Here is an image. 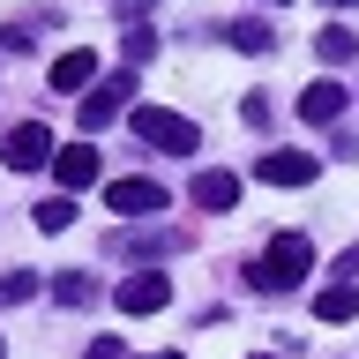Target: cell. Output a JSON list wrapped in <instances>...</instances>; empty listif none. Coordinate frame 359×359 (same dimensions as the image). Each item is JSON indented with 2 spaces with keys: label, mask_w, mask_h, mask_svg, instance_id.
<instances>
[{
  "label": "cell",
  "mask_w": 359,
  "mask_h": 359,
  "mask_svg": "<svg viewBox=\"0 0 359 359\" xmlns=\"http://www.w3.org/2000/svg\"><path fill=\"white\" fill-rule=\"evenodd\" d=\"M314 314H322V322H352V314H359V292H352V285L314 292Z\"/></svg>",
  "instance_id": "4fadbf2b"
},
{
  "label": "cell",
  "mask_w": 359,
  "mask_h": 359,
  "mask_svg": "<svg viewBox=\"0 0 359 359\" xmlns=\"http://www.w3.org/2000/svg\"><path fill=\"white\" fill-rule=\"evenodd\" d=\"M90 75H97V53H60V60L45 67L53 90H90Z\"/></svg>",
  "instance_id": "8fae6325"
},
{
  "label": "cell",
  "mask_w": 359,
  "mask_h": 359,
  "mask_svg": "<svg viewBox=\"0 0 359 359\" xmlns=\"http://www.w3.org/2000/svg\"><path fill=\"white\" fill-rule=\"evenodd\" d=\"M105 202H112V217H150V210H165L172 195H165L157 180H112Z\"/></svg>",
  "instance_id": "8992f818"
},
{
  "label": "cell",
  "mask_w": 359,
  "mask_h": 359,
  "mask_svg": "<svg viewBox=\"0 0 359 359\" xmlns=\"http://www.w3.org/2000/svg\"><path fill=\"white\" fill-rule=\"evenodd\" d=\"M112 299H120V314H157L172 299V277H165V269H135V277H120Z\"/></svg>",
  "instance_id": "5b68a950"
},
{
  "label": "cell",
  "mask_w": 359,
  "mask_h": 359,
  "mask_svg": "<svg viewBox=\"0 0 359 359\" xmlns=\"http://www.w3.org/2000/svg\"><path fill=\"white\" fill-rule=\"evenodd\" d=\"M53 150H60L53 128H45V120H22V128H8V142H0V165H8V172H45Z\"/></svg>",
  "instance_id": "3957f363"
},
{
  "label": "cell",
  "mask_w": 359,
  "mask_h": 359,
  "mask_svg": "<svg viewBox=\"0 0 359 359\" xmlns=\"http://www.w3.org/2000/svg\"><path fill=\"white\" fill-rule=\"evenodd\" d=\"M22 299H38V277L30 269H8L0 277V307H22Z\"/></svg>",
  "instance_id": "2e32d148"
},
{
  "label": "cell",
  "mask_w": 359,
  "mask_h": 359,
  "mask_svg": "<svg viewBox=\"0 0 359 359\" xmlns=\"http://www.w3.org/2000/svg\"><path fill=\"white\" fill-rule=\"evenodd\" d=\"M83 359H128V344H120V337H97V344H90Z\"/></svg>",
  "instance_id": "d6986e66"
},
{
  "label": "cell",
  "mask_w": 359,
  "mask_h": 359,
  "mask_svg": "<svg viewBox=\"0 0 359 359\" xmlns=\"http://www.w3.org/2000/svg\"><path fill=\"white\" fill-rule=\"evenodd\" d=\"M232 45H240V53H269V22L262 15H240V22H232Z\"/></svg>",
  "instance_id": "9a60e30c"
},
{
  "label": "cell",
  "mask_w": 359,
  "mask_h": 359,
  "mask_svg": "<svg viewBox=\"0 0 359 359\" xmlns=\"http://www.w3.org/2000/svg\"><path fill=\"white\" fill-rule=\"evenodd\" d=\"M299 120L337 128V120H344V90H337V83H307V90H299Z\"/></svg>",
  "instance_id": "9c48e42d"
},
{
  "label": "cell",
  "mask_w": 359,
  "mask_h": 359,
  "mask_svg": "<svg viewBox=\"0 0 359 359\" xmlns=\"http://www.w3.org/2000/svg\"><path fill=\"white\" fill-rule=\"evenodd\" d=\"M120 53H128V60H150L157 38H150V30H128V45H120Z\"/></svg>",
  "instance_id": "ac0fdd59"
},
{
  "label": "cell",
  "mask_w": 359,
  "mask_h": 359,
  "mask_svg": "<svg viewBox=\"0 0 359 359\" xmlns=\"http://www.w3.org/2000/svg\"><path fill=\"white\" fill-rule=\"evenodd\" d=\"M135 135H142L150 150H172V157H187L202 142L195 120H187V112H165V105H142V112H135Z\"/></svg>",
  "instance_id": "7a4b0ae2"
},
{
  "label": "cell",
  "mask_w": 359,
  "mask_h": 359,
  "mask_svg": "<svg viewBox=\"0 0 359 359\" xmlns=\"http://www.w3.org/2000/svg\"><path fill=\"white\" fill-rule=\"evenodd\" d=\"M307 269H314L307 232H269V255L247 269V285H255V292H299V277H307Z\"/></svg>",
  "instance_id": "6da1fadb"
},
{
  "label": "cell",
  "mask_w": 359,
  "mask_h": 359,
  "mask_svg": "<svg viewBox=\"0 0 359 359\" xmlns=\"http://www.w3.org/2000/svg\"><path fill=\"white\" fill-rule=\"evenodd\" d=\"M314 172H322V165H314L307 150H269L262 157V180H269V187H307Z\"/></svg>",
  "instance_id": "ba28073f"
},
{
  "label": "cell",
  "mask_w": 359,
  "mask_h": 359,
  "mask_svg": "<svg viewBox=\"0 0 359 359\" xmlns=\"http://www.w3.org/2000/svg\"><path fill=\"white\" fill-rule=\"evenodd\" d=\"M67 224H75V202H67V195L38 202V232H67Z\"/></svg>",
  "instance_id": "e0dca14e"
},
{
  "label": "cell",
  "mask_w": 359,
  "mask_h": 359,
  "mask_svg": "<svg viewBox=\"0 0 359 359\" xmlns=\"http://www.w3.org/2000/svg\"><path fill=\"white\" fill-rule=\"evenodd\" d=\"M314 53H322V60H330V67H344V60H359V38H352V30H344V22H330V30L314 38Z\"/></svg>",
  "instance_id": "7c38bea8"
},
{
  "label": "cell",
  "mask_w": 359,
  "mask_h": 359,
  "mask_svg": "<svg viewBox=\"0 0 359 359\" xmlns=\"http://www.w3.org/2000/svg\"><path fill=\"white\" fill-rule=\"evenodd\" d=\"M157 359H180V352H157Z\"/></svg>",
  "instance_id": "cb8c5ba5"
},
{
  "label": "cell",
  "mask_w": 359,
  "mask_h": 359,
  "mask_svg": "<svg viewBox=\"0 0 359 359\" xmlns=\"http://www.w3.org/2000/svg\"><path fill=\"white\" fill-rule=\"evenodd\" d=\"M53 172H60V195H75V187L97 180V150L90 142H67V150H53Z\"/></svg>",
  "instance_id": "52a82bcc"
},
{
  "label": "cell",
  "mask_w": 359,
  "mask_h": 359,
  "mask_svg": "<svg viewBox=\"0 0 359 359\" xmlns=\"http://www.w3.org/2000/svg\"><path fill=\"white\" fill-rule=\"evenodd\" d=\"M330 8H359V0H330Z\"/></svg>",
  "instance_id": "44dd1931"
},
{
  "label": "cell",
  "mask_w": 359,
  "mask_h": 359,
  "mask_svg": "<svg viewBox=\"0 0 359 359\" xmlns=\"http://www.w3.org/2000/svg\"><path fill=\"white\" fill-rule=\"evenodd\" d=\"M255 359H277V352H255Z\"/></svg>",
  "instance_id": "603a6c76"
},
{
  "label": "cell",
  "mask_w": 359,
  "mask_h": 359,
  "mask_svg": "<svg viewBox=\"0 0 359 359\" xmlns=\"http://www.w3.org/2000/svg\"><path fill=\"white\" fill-rule=\"evenodd\" d=\"M0 359H8V344H0Z\"/></svg>",
  "instance_id": "d4e9b609"
},
{
  "label": "cell",
  "mask_w": 359,
  "mask_h": 359,
  "mask_svg": "<svg viewBox=\"0 0 359 359\" xmlns=\"http://www.w3.org/2000/svg\"><path fill=\"white\" fill-rule=\"evenodd\" d=\"M262 8H285V0H262Z\"/></svg>",
  "instance_id": "7402d4cb"
},
{
  "label": "cell",
  "mask_w": 359,
  "mask_h": 359,
  "mask_svg": "<svg viewBox=\"0 0 359 359\" xmlns=\"http://www.w3.org/2000/svg\"><path fill=\"white\" fill-rule=\"evenodd\" d=\"M53 292H60V307H97V285H90L83 269H67V277H60Z\"/></svg>",
  "instance_id": "5bb4252c"
},
{
  "label": "cell",
  "mask_w": 359,
  "mask_h": 359,
  "mask_svg": "<svg viewBox=\"0 0 359 359\" xmlns=\"http://www.w3.org/2000/svg\"><path fill=\"white\" fill-rule=\"evenodd\" d=\"M187 195H195V210H232L240 202V172H195Z\"/></svg>",
  "instance_id": "30bf717a"
},
{
  "label": "cell",
  "mask_w": 359,
  "mask_h": 359,
  "mask_svg": "<svg viewBox=\"0 0 359 359\" xmlns=\"http://www.w3.org/2000/svg\"><path fill=\"white\" fill-rule=\"evenodd\" d=\"M337 269H344V277H359V247H352V255H344V262H337Z\"/></svg>",
  "instance_id": "ffe728a7"
},
{
  "label": "cell",
  "mask_w": 359,
  "mask_h": 359,
  "mask_svg": "<svg viewBox=\"0 0 359 359\" xmlns=\"http://www.w3.org/2000/svg\"><path fill=\"white\" fill-rule=\"evenodd\" d=\"M128 97H135V67H120V75H105V83H90V97H83L75 120H83V128H112Z\"/></svg>",
  "instance_id": "277c9868"
}]
</instances>
